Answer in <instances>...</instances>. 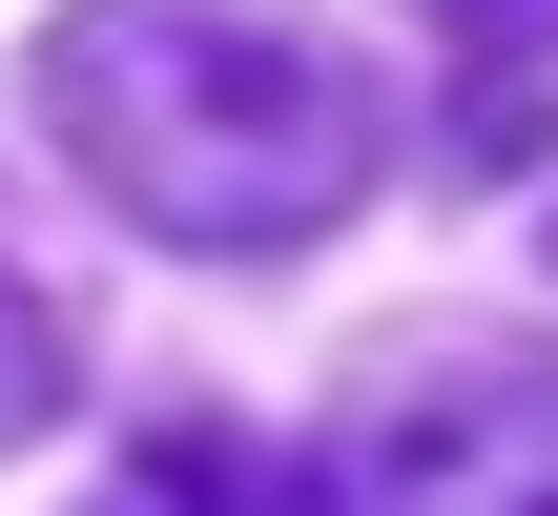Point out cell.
I'll use <instances>...</instances> for the list:
<instances>
[{"mask_svg":"<svg viewBox=\"0 0 558 516\" xmlns=\"http://www.w3.org/2000/svg\"><path fill=\"white\" fill-rule=\"evenodd\" d=\"M41 124L166 248H311L373 186V83L290 0H62Z\"/></svg>","mask_w":558,"mask_h":516,"instance_id":"cell-1","label":"cell"},{"mask_svg":"<svg viewBox=\"0 0 558 516\" xmlns=\"http://www.w3.org/2000/svg\"><path fill=\"white\" fill-rule=\"evenodd\" d=\"M331 496L352 516H558V352H497V331L373 352L331 414Z\"/></svg>","mask_w":558,"mask_h":516,"instance_id":"cell-2","label":"cell"},{"mask_svg":"<svg viewBox=\"0 0 558 516\" xmlns=\"http://www.w3.org/2000/svg\"><path fill=\"white\" fill-rule=\"evenodd\" d=\"M62 372H83V352H62V290H41V269L0 248V455H21V434L62 414Z\"/></svg>","mask_w":558,"mask_h":516,"instance_id":"cell-3","label":"cell"},{"mask_svg":"<svg viewBox=\"0 0 558 516\" xmlns=\"http://www.w3.org/2000/svg\"><path fill=\"white\" fill-rule=\"evenodd\" d=\"M145 496H166V516H311V496H248V434H207V414L145 434Z\"/></svg>","mask_w":558,"mask_h":516,"instance_id":"cell-4","label":"cell"}]
</instances>
